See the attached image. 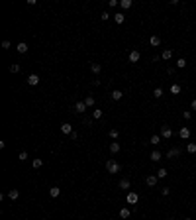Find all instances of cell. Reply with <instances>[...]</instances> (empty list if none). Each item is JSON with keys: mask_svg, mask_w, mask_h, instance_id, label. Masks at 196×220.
Segmentation results:
<instances>
[{"mask_svg": "<svg viewBox=\"0 0 196 220\" xmlns=\"http://www.w3.org/2000/svg\"><path fill=\"white\" fill-rule=\"evenodd\" d=\"M106 171L110 173V175L120 173V171H122V165H120L118 161H114V159H108V161H106Z\"/></svg>", "mask_w": 196, "mask_h": 220, "instance_id": "cell-1", "label": "cell"}, {"mask_svg": "<svg viewBox=\"0 0 196 220\" xmlns=\"http://www.w3.org/2000/svg\"><path fill=\"white\" fill-rule=\"evenodd\" d=\"M137 198H139V195L135 193V191H130V193H128V196H126L128 204H137Z\"/></svg>", "mask_w": 196, "mask_h": 220, "instance_id": "cell-2", "label": "cell"}, {"mask_svg": "<svg viewBox=\"0 0 196 220\" xmlns=\"http://www.w3.org/2000/svg\"><path fill=\"white\" fill-rule=\"evenodd\" d=\"M157 183H159V177H157V175H147L145 177V185L147 187H155Z\"/></svg>", "mask_w": 196, "mask_h": 220, "instance_id": "cell-3", "label": "cell"}, {"mask_svg": "<svg viewBox=\"0 0 196 220\" xmlns=\"http://www.w3.org/2000/svg\"><path fill=\"white\" fill-rule=\"evenodd\" d=\"M161 138H165V139H169L173 136V130L169 128V126H161V134H159Z\"/></svg>", "mask_w": 196, "mask_h": 220, "instance_id": "cell-4", "label": "cell"}, {"mask_svg": "<svg viewBox=\"0 0 196 220\" xmlns=\"http://www.w3.org/2000/svg\"><path fill=\"white\" fill-rule=\"evenodd\" d=\"M179 155H180V147H173V149L167 151V157H169V159H175V157H179Z\"/></svg>", "mask_w": 196, "mask_h": 220, "instance_id": "cell-5", "label": "cell"}, {"mask_svg": "<svg viewBox=\"0 0 196 220\" xmlns=\"http://www.w3.org/2000/svg\"><path fill=\"white\" fill-rule=\"evenodd\" d=\"M149 45H151V47H159V45H161V37H159V35H151V37H149Z\"/></svg>", "mask_w": 196, "mask_h": 220, "instance_id": "cell-6", "label": "cell"}, {"mask_svg": "<svg viewBox=\"0 0 196 220\" xmlns=\"http://www.w3.org/2000/svg\"><path fill=\"white\" fill-rule=\"evenodd\" d=\"M86 108H88V106L84 104V100H81V102H75V112H79V114H81V112H84Z\"/></svg>", "mask_w": 196, "mask_h": 220, "instance_id": "cell-7", "label": "cell"}, {"mask_svg": "<svg viewBox=\"0 0 196 220\" xmlns=\"http://www.w3.org/2000/svg\"><path fill=\"white\" fill-rule=\"evenodd\" d=\"M61 132H63V134H67V136H71V134H73V126H71V124H61Z\"/></svg>", "mask_w": 196, "mask_h": 220, "instance_id": "cell-8", "label": "cell"}, {"mask_svg": "<svg viewBox=\"0 0 196 220\" xmlns=\"http://www.w3.org/2000/svg\"><path fill=\"white\" fill-rule=\"evenodd\" d=\"M139 57H141V53H139L137 49H133V51H130V61L131 63H137Z\"/></svg>", "mask_w": 196, "mask_h": 220, "instance_id": "cell-9", "label": "cell"}, {"mask_svg": "<svg viewBox=\"0 0 196 220\" xmlns=\"http://www.w3.org/2000/svg\"><path fill=\"white\" fill-rule=\"evenodd\" d=\"M39 83V75H35V73H32L30 77H28V85H32V87H35Z\"/></svg>", "mask_w": 196, "mask_h": 220, "instance_id": "cell-10", "label": "cell"}, {"mask_svg": "<svg viewBox=\"0 0 196 220\" xmlns=\"http://www.w3.org/2000/svg\"><path fill=\"white\" fill-rule=\"evenodd\" d=\"M179 136H180L182 139H188V138H190V130H188L186 126H182V128L179 130Z\"/></svg>", "mask_w": 196, "mask_h": 220, "instance_id": "cell-11", "label": "cell"}, {"mask_svg": "<svg viewBox=\"0 0 196 220\" xmlns=\"http://www.w3.org/2000/svg\"><path fill=\"white\" fill-rule=\"evenodd\" d=\"M16 49H18V53L24 55V53H28V43H26V41H20V43L16 45Z\"/></svg>", "mask_w": 196, "mask_h": 220, "instance_id": "cell-12", "label": "cell"}, {"mask_svg": "<svg viewBox=\"0 0 196 220\" xmlns=\"http://www.w3.org/2000/svg\"><path fill=\"white\" fill-rule=\"evenodd\" d=\"M120 149H122V146H120L118 142H112V144H110V153H118Z\"/></svg>", "mask_w": 196, "mask_h": 220, "instance_id": "cell-13", "label": "cell"}, {"mask_svg": "<svg viewBox=\"0 0 196 220\" xmlns=\"http://www.w3.org/2000/svg\"><path fill=\"white\" fill-rule=\"evenodd\" d=\"M171 57H173V49H165L161 53V59H165V61H171Z\"/></svg>", "mask_w": 196, "mask_h": 220, "instance_id": "cell-14", "label": "cell"}, {"mask_svg": "<svg viewBox=\"0 0 196 220\" xmlns=\"http://www.w3.org/2000/svg\"><path fill=\"white\" fill-rule=\"evenodd\" d=\"M114 22L116 24H124L126 22V16H124L122 12H118V14H114Z\"/></svg>", "mask_w": 196, "mask_h": 220, "instance_id": "cell-15", "label": "cell"}, {"mask_svg": "<svg viewBox=\"0 0 196 220\" xmlns=\"http://www.w3.org/2000/svg\"><path fill=\"white\" fill-rule=\"evenodd\" d=\"M149 157H151V161H159V159H161V157H163V155H161V151H157V149H155V151H151V155H149Z\"/></svg>", "mask_w": 196, "mask_h": 220, "instance_id": "cell-16", "label": "cell"}, {"mask_svg": "<svg viewBox=\"0 0 196 220\" xmlns=\"http://www.w3.org/2000/svg\"><path fill=\"white\" fill-rule=\"evenodd\" d=\"M49 195L53 196V198H57V196L61 195V189H59V187H51V189H49Z\"/></svg>", "mask_w": 196, "mask_h": 220, "instance_id": "cell-17", "label": "cell"}, {"mask_svg": "<svg viewBox=\"0 0 196 220\" xmlns=\"http://www.w3.org/2000/svg\"><path fill=\"white\" fill-rule=\"evenodd\" d=\"M8 196L12 198V201H16L18 196H20V191H18V189H10V191H8Z\"/></svg>", "mask_w": 196, "mask_h": 220, "instance_id": "cell-18", "label": "cell"}, {"mask_svg": "<svg viewBox=\"0 0 196 220\" xmlns=\"http://www.w3.org/2000/svg\"><path fill=\"white\" fill-rule=\"evenodd\" d=\"M122 96H124V92H122L120 89L112 90V98H114V100H122Z\"/></svg>", "mask_w": 196, "mask_h": 220, "instance_id": "cell-19", "label": "cell"}, {"mask_svg": "<svg viewBox=\"0 0 196 220\" xmlns=\"http://www.w3.org/2000/svg\"><path fill=\"white\" fill-rule=\"evenodd\" d=\"M118 187H120V189H130V187H131L130 179H122L120 183H118Z\"/></svg>", "mask_w": 196, "mask_h": 220, "instance_id": "cell-20", "label": "cell"}, {"mask_svg": "<svg viewBox=\"0 0 196 220\" xmlns=\"http://www.w3.org/2000/svg\"><path fill=\"white\" fill-rule=\"evenodd\" d=\"M90 71H92V73H94V75H98V73H100V71H102V67L98 65V63H90Z\"/></svg>", "mask_w": 196, "mask_h": 220, "instance_id": "cell-21", "label": "cell"}, {"mask_svg": "<svg viewBox=\"0 0 196 220\" xmlns=\"http://www.w3.org/2000/svg\"><path fill=\"white\" fill-rule=\"evenodd\" d=\"M131 210L130 208H120V218H130Z\"/></svg>", "mask_w": 196, "mask_h": 220, "instance_id": "cell-22", "label": "cell"}, {"mask_svg": "<svg viewBox=\"0 0 196 220\" xmlns=\"http://www.w3.org/2000/svg\"><path fill=\"white\" fill-rule=\"evenodd\" d=\"M33 169H39V167H43V159H39V157H37V159H33Z\"/></svg>", "mask_w": 196, "mask_h": 220, "instance_id": "cell-23", "label": "cell"}, {"mask_svg": "<svg viewBox=\"0 0 196 220\" xmlns=\"http://www.w3.org/2000/svg\"><path fill=\"white\" fill-rule=\"evenodd\" d=\"M92 118H94V120H100V118H102V110H100V108L92 110Z\"/></svg>", "mask_w": 196, "mask_h": 220, "instance_id": "cell-24", "label": "cell"}, {"mask_svg": "<svg viewBox=\"0 0 196 220\" xmlns=\"http://www.w3.org/2000/svg\"><path fill=\"white\" fill-rule=\"evenodd\" d=\"M120 6H122V10L131 8V0H122V2H120Z\"/></svg>", "mask_w": 196, "mask_h": 220, "instance_id": "cell-25", "label": "cell"}, {"mask_svg": "<svg viewBox=\"0 0 196 220\" xmlns=\"http://www.w3.org/2000/svg\"><path fill=\"white\" fill-rule=\"evenodd\" d=\"M84 104L88 106V108H92V106H94V96H86L84 98Z\"/></svg>", "mask_w": 196, "mask_h": 220, "instance_id": "cell-26", "label": "cell"}, {"mask_svg": "<svg viewBox=\"0 0 196 220\" xmlns=\"http://www.w3.org/2000/svg\"><path fill=\"white\" fill-rule=\"evenodd\" d=\"M157 177H159V179H165V177H167V169H165V167H161V169L157 171Z\"/></svg>", "mask_w": 196, "mask_h": 220, "instance_id": "cell-27", "label": "cell"}, {"mask_svg": "<svg viewBox=\"0 0 196 220\" xmlns=\"http://www.w3.org/2000/svg\"><path fill=\"white\" fill-rule=\"evenodd\" d=\"M153 96H155V98H161V96H163V89H161V87H157V89L153 90Z\"/></svg>", "mask_w": 196, "mask_h": 220, "instance_id": "cell-28", "label": "cell"}, {"mask_svg": "<svg viewBox=\"0 0 196 220\" xmlns=\"http://www.w3.org/2000/svg\"><path fill=\"white\" fill-rule=\"evenodd\" d=\"M186 67V59H179L177 61V69H184Z\"/></svg>", "mask_w": 196, "mask_h": 220, "instance_id": "cell-29", "label": "cell"}, {"mask_svg": "<svg viewBox=\"0 0 196 220\" xmlns=\"http://www.w3.org/2000/svg\"><path fill=\"white\" fill-rule=\"evenodd\" d=\"M186 151H188V153H196V144H188Z\"/></svg>", "mask_w": 196, "mask_h": 220, "instance_id": "cell-30", "label": "cell"}, {"mask_svg": "<svg viewBox=\"0 0 196 220\" xmlns=\"http://www.w3.org/2000/svg\"><path fill=\"white\" fill-rule=\"evenodd\" d=\"M10 73H20V65H18V63L10 65Z\"/></svg>", "mask_w": 196, "mask_h": 220, "instance_id": "cell-31", "label": "cell"}, {"mask_svg": "<svg viewBox=\"0 0 196 220\" xmlns=\"http://www.w3.org/2000/svg\"><path fill=\"white\" fill-rule=\"evenodd\" d=\"M151 144H153V146L161 144V136H151Z\"/></svg>", "mask_w": 196, "mask_h": 220, "instance_id": "cell-32", "label": "cell"}, {"mask_svg": "<svg viewBox=\"0 0 196 220\" xmlns=\"http://www.w3.org/2000/svg\"><path fill=\"white\" fill-rule=\"evenodd\" d=\"M18 159H20V161H26V159H28V151H20V153H18Z\"/></svg>", "mask_w": 196, "mask_h": 220, "instance_id": "cell-33", "label": "cell"}, {"mask_svg": "<svg viewBox=\"0 0 196 220\" xmlns=\"http://www.w3.org/2000/svg\"><path fill=\"white\" fill-rule=\"evenodd\" d=\"M171 92H173V94H179V92H180V85H173Z\"/></svg>", "mask_w": 196, "mask_h": 220, "instance_id": "cell-34", "label": "cell"}, {"mask_svg": "<svg viewBox=\"0 0 196 220\" xmlns=\"http://www.w3.org/2000/svg\"><path fill=\"white\" fill-rule=\"evenodd\" d=\"M182 116H184V120H190V118H192V112H190V110H184Z\"/></svg>", "mask_w": 196, "mask_h": 220, "instance_id": "cell-35", "label": "cell"}, {"mask_svg": "<svg viewBox=\"0 0 196 220\" xmlns=\"http://www.w3.org/2000/svg\"><path fill=\"white\" fill-rule=\"evenodd\" d=\"M118 136H120V132H118V130H110V138H112V139H116Z\"/></svg>", "mask_w": 196, "mask_h": 220, "instance_id": "cell-36", "label": "cell"}, {"mask_svg": "<svg viewBox=\"0 0 196 220\" xmlns=\"http://www.w3.org/2000/svg\"><path fill=\"white\" fill-rule=\"evenodd\" d=\"M108 18H110V14H108V12H102V16H100V20H102V22H106Z\"/></svg>", "mask_w": 196, "mask_h": 220, "instance_id": "cell-37", "label": "cell"}, {"mask_svg": "<svg viewBox=\"0 0 196 220\" xmlns=\"http://www.w3.org/2000/svg\"><path fill=\"white\" fill-rule=\"evenodd\" d=\"M169 193H171V191H169V187L161 189V195H163V196H169Z\"/></svg>", "mask_w": 196, "mask_h": 220, "instance_id": "cell-38", "label": "cell"}, {"mask_svg": "<svg viewBox=\"0 0 196 220\" xmlns=\"http://www.w3.org/2000/svg\"><path fill=\"white\" fill-rule=\"evenodd\" d=\"M2 49H10V41H8V40L2 41Z\"/></svg>", "mask_w": 196, "mask_h": 220, "instance_id": "cell-39", "label": "cell"}, {"mask_svg": "<svg viewBox=\"0 0 196 220\" xmlns=\"http://www.w3.org/2000/svg\"><path fill=\"white\" fill-rule=\"evenodd\" d=\"M167 73H169V75H175V73H177V67H169V69H167Z\"/></svg>", "mask_w": 196, "mask_h": 220, "instance_id": "cell-40", "label": "cell"}, {"mask_svg": "<svg viewBox=\"0 0 196 220\" xmlns=\"http://www.w3.org/2000/svg\"><path fill=\"white\" fill-rule=\"evenodd\" d=\"M108 4H110V6H112V8H116V6H118V4H120V2H118V0H110V2H108Z\"/></svg>", "mask_w": 196, "mask_h": 220, "instance_id": "cell-41", "label": "cell"}, {"mask_svg": "<svg viewBox=\"0 0 196 220\" xmlns=\"http://www.w3.org/2000/svg\"><path fill=\"white\" fill-rule=\"evenodd\" d=\"M190 106H192V110H196V98L192 100V104H190Z\"/></svg>", "mask_w": 196, "mask_h": 220, "instance_id": "cell-42", "label": "cell"}, {"mask_svg": "<svg viewBox=\"0 0 196 220\" xmlns=\"http://www.w3.org/2000/svg\"><path fill=\"white\" fill-rule=\"evenodd\" d=\"M184 220H192V218H184Z\"/></svg>", "mask_w": 196, "mask_h": 220, "instance_id": "cell-43", "label": "cell"}, {"mask_svg": "<svg viewBox=\"0 0 196 220\" xmlns=\"http://www.w3.org/2000/svg\"><path fill=\"white\" fill-rule=\"evenodd\" d=\"M169 220H175V218H169Z\"/></svg>", "mask_w": 196, "mask_h": 220, "instance_id": "cell-44", "label": "cell"}]
</instances>
